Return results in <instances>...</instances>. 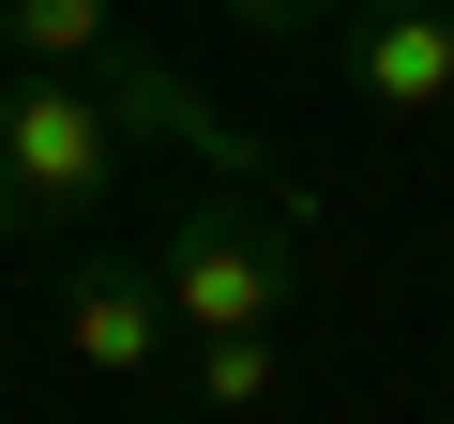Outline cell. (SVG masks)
I'll return each mask as SVG.
<instances>
[{"label": "cell", "mask_w": 454, "mask_h": 424, "mask_svg": "<svg viewBox=\"0 0 454 424\" xmlns=\"http://www.w3.org/2000/svg\"><path fill=\"white\" fill-rule=\"evenodd\" d=\"M167 394H182V409H227V424H243V409H273V394H288L273 318H258V334H182V349H167Z\"/></svg>", "instance_id": "cell-6"}, {"label": "cell", "mask_w": 454, "mask_h": 424, "mask_svg": "<svg viewBox=\"0 0 454 424\" xmlns=\"http://www.w3.org/2000/svg\"><path fill=\"white\" fill-rule=\"evenodd\" d=\"M0 46H16V61H61V76H91V61L121 46V0H0Z\"/></svg>", "instance_id": "cell-7"}, {"label": "cell", "mask_w": 454, "mask_h": 424, "mask_svg": "<svg viewBox=\"0 0 454 424\" xmlns=\"http://www.w3.org/2000/svg\"><path fill=\"white\" fill-rule=\"evenodd\" d=\"M106 182H121L106 91L61 76V61H16V76H0V243H31V258L46 243H91Z\"/></svg>", "instance_id": "cell-2"}, {"label": "cell", "mask_w": 454, "mask_h": 424, "mask_svg": "<svg viewBox=\"0 0 454 424\" xmlns=\"http://www.w3.org/2000/svg\"><path fill=\"white\" fill-rule=\"evenodd\" d=\"M333 16H348V0H227L243 46H333Z\"/></svg>", "instance_id": "cell-8"}, {"label": "cell", "mask_w": 454, "mask_h": 424, "mask_svg": "<svg viewBox=\"0 0 454 424\" xmlns=\"http://www.w3.org/2000/svg\"><path fill=\"white\" fill-rule=\"evenodd\" d=\"M91 91H106V122H121V137H152V152H197L212 182H273V167H258V137L227 122V106H212V91H197L167 46H137V31L91 61Z\"/></svg>", "instance_id": "cell-4"}, {"label": "cell", "mask_w": 454, "mask_h": 424, "mask_svg": "<svg viewBox=\"0 0 454 424\" xmlns=\"http://www.w3.org/2000/svg\"><path fill=\"white\" fill-rule=\"evenodd\" d=\"M61 349H76L91 379H167L182 318H167L152 258H61Z\"/></svg>", "instance_id": "cell-5"}, {"label": "cell", "mask_w": 454, "mask_h": 424, "mask_svg": "<svg viewBox=\"0 0 454 424\" xmlns=\"http://www.w3.org/2000/svg\"><path fill=\"white\" fill-rule=\"evenodd\" d=\"M152 288L182 334H258L303 303V197L288 182H212L167 212V243H152Z\"/></svg>", "instance_id": "cell-1"}, {"label": "cell", "mask_w": 454, "mask_h": 424, "mask_svg": "<svg viewBox=\"0 0 454 424\" xmlns=\"http://www.w3.org/2000/svg\"><path fill=\"white\" fill-rule=\"evenodd\" d=\"M0 76H16V46H0Z\"/></svg>", "instance_id": "cell-9"}, {"label": "cell", "mask_w": 454, "mask_h": 424, "mask_svg": "<svg viewBox=\"0 0 454 424\" xmlns=\"http://www.w3.org/2000/svg\"><path fill=\"white\" fill-rule=\"evenodd\" d=\"M333 76L379 122H454V0H348L333 16Z\"/></svg>", "instance_id": "cell-3"}]
</instances>
